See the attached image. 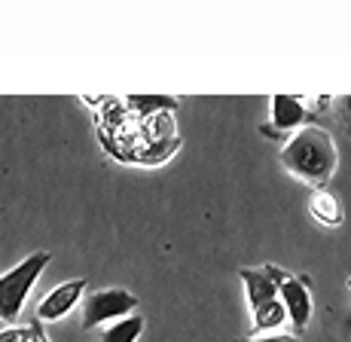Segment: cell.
I'll return each mask as SVG.
<instances>
[{
    "label": "cell",
    "mask_w": 351,
    "mask_h": 342,
    "mask_svg": "<svg viewBox=\"0 0 351 342\" xmlns=\"http://www.w3.org/2000/svg\"><path fill=\"white\" fill-rule=\"evenodd\" d=\"M281 162H285V169L293 174V178L306 180L315 190H324V184H327L336 171L339 153H336V144L327 129H321V125H306V129H300L296 135H290L287 144L281 147Z\"/></svg>",
    "instance_id": "6da1fadb"
},
{
    "label": "cell",
    "mask_w": 351,
    "mask_h": 342,
    "mask_svg": "<svg viewBox=\"0 0 351 342\" xmlns=\"http://www.w3.org/2000/svg\"><path fill=\"white\" fill-rule=\"evenodd\" d=\"M49 260H52L49 251H34L19 266H12L10 272L0 275V321L16 327L19 315H22L25 303H28L31 287L37 284V278L49 266Z\"/></svg>",
    "instance_id": "7a4b0ae2"
},
{
    "label": "cell",
    "mask_w": 351,
    "mask_h": 342,
    "mask_svg": "<svg viewBox=\"0 0 351 342\" xmlns=\"http://www.w3.org/2000/svg\"><path fill=\"white\" fill-rule=\"evenodd\" d=\"M141 308V300L134 297L132 291H123V287H104V291H95L83 306V327L92 330V327H107L117 324L123 318H132V312Z\"/></svg>",
    "instance_id": "3957f363"
},
{
    "label": "cell",
    "mask_w": 351,
    "mask_h": 342,
    "mask_svg": "<svg viewBox=\"0 0 351 342\" xmlns=\"http://www.w3.org/2000/svg\"><path fill=\"white\" fill-rule=\"evenodd\" d=\"M263 269L272 275L275 284H278V297L287 308L293 333L300 337L308 327V321H312V284H308L306 275H287L285 269H278V266H272V263L263 266Z\"/></svg>",
    "instance_id": "277c9868"
},
{
    "label": "cell",
    "mask_w": 351,
    "mask_h": 342,
    "mask_svg": "<svg viewBox=\"0 0 351 342\" xmlns=\"http://www.w3.org/2000/svg\"><path fill=\"white\" fill-rule=\"evenodd\" d=\"M308 125V110L306 101L300 98H290V95H275L272 98V117H269V125H263V135L269 138H285L290 132H300Z\"/></svg>",
    "instance_id": "5b68a950"
},
{
    "label": "cell",
    "mask_w": 351,
    "mask_h": 342,
    "mask_svg": "<svg viewBox=\"0 0 351 342\" xmlns=\"http://www.w3.org/2000/svg\"><path fill=\"white\" fill-rule=\"evenodd\" d=\"M86 287H89V281L86 278H73V281H64V284L52 287V291L37 303V321L43 324V321L64 318V315L80 303V297H83Z\"/></svg>",
    "instance_id": "8992f818"
},
{
    "label": "cell",
    "mask_w": 351,
    "mask_h": 342,
    "mask_svg": "<svg viewBox=\"0 0 351 342\" xmlns=\"http://www.w3.org/2000/svg\"><path fill=\"white\" fill-rule=\"evenodd\" d=\"M239 278L245 281V291H247V303H251V312L263 308L266 303L278 300V284L266 269H241Z\"/></svg>",
    "instance_id": "52a82bcc"
},
{
    "label": "cell",
    "mask_w": 351,
    "mask_h": 342,
    "mask_svg": "<svg viewBox=\"0 0 351 342\" xmlns=\"http://www.w3.org/2000/svg\"><path fill=\"white\" fill-rule=\"evenodd\" d=\"M308 211H312V217L324 226H342V205L333 193L315 190L312 199H308Z\"/></svg>",
    "instance_id": "ba28073f"
},
{
    "label": "cell",
    "mask_w": 351,
    "mask_h": 342,
    "mask_svg": "<svg viewBox=\"0 0 351 342\" xmlns=\"http://www.w3.org/2000/svg\"><path fill=\"white\" fill-rule=\"evenodd\" d=\"M287 318V308L285 303H281V297L278 300H272V303H266L263 308H256L254 312V327H251V337H266V333H272V330H278Z\"/></svg>",
    "instance_id": "9c48e42d"
},
{
    "label": "cell",
    "mask_w": 351,
    "mask_h": 342,
    "mask_svg": "<svg viewBox=\"0 0 351 342\" xmlns=\"http://www.w3.org/2000/svg\"><path fill=\"white\" fill-rule=\"evenodd\" d=\"M141 333H144V318L132 315V318H123L117 324L101 327V342H138Z\"/></svg>",
    "instance_id": "30bf717a"
},
{
    "label": "cell",
    "mask_w": 351,
    "mask_h": 342,
    "mask_svg": "<svg viewBox=\"0 0 351 342\" xmlns=\"http://www.w3.org/2000/svg\"><path fill=\"white\" fill-rule=\"evenodd\" d=\"M128 107H134V110L141 113V119H150V117H159V113H171L178 110L180 101L178 98H165V95H134L128 98Z\"/></svg>",
    "instance_id": "8fae6325"
},
{
    "label": "cell",
    "mask_w": 351,
    "mask_h": 342,
    "mask_svg": "<svg viewBox=\"0 0 351 342\" xmlns=\"http://www.w3.org/2000/svg\"><path fill=\"white\" fill-rule=\"evenodd\" d=\"M34 339V327H6V330H0V342H31Z\"/></svg>",
    "instance_id": "7c38bea8"
},
{
    "label": "cell",
    "mask_w": 351,
    "mask_h": 342,
    "mask_svg": "<svg viewBox=\"0 0 351 342\" xmlns=\"http://www.w3.org/2000/svg\"><path fill=\"white\" fill-rule=\"evenodd\" d=\"M239 342H300L296 333H266V337H245Z\"/></svg>",
    "instance_id": "4fadbf2b"
},
{
    "label": "cell",
    "mask_w": 351,
    "mask_h": 342,
    "mask_svg": "<svg viewBox=\"0 0 351 342\" xmlns=\"http://www.w3.org/2000/svg\"><path fill=\"white\" fill-rule=\"evenodd\" d=\"M34 339L31 342H49V337H46V330H43V324H40V321H34Z\"/></svg>",
    "instance_id": "5bb4252c"
},
{
    "label": "cell",
    "mask_w": 351,
    "mask_h": 342,
    "mask_svg": "<svg viewBox=\"0 0 351 342\" xmlns=\"http://www.w3.org/2000/svg\"><path fill=\"white\" fill-rule=\"evenodd\" d=\"M342 107H346V119H348V129H351V95L346 98V104H342Z\"/></svg>",
    "instance_id": "9a60e30c"
}]
</instances>
